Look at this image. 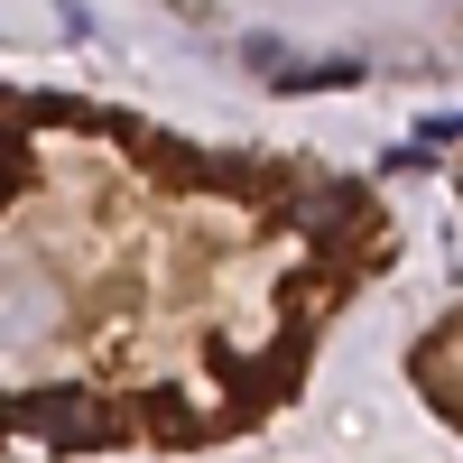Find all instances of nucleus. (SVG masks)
Wrapping results in <instances>:
<instances>
[{
    "mask_svg": "<svg viewBox=\"0 0 463 463\" xmlns=\"http://www.w3.org/2000/svg\"><path fill=\"white\" fill-rule=\"evenodd\" d=\"M19 427H37L56 454H84L111 436V417L93 408V390H47V399H19Z\"/></svg>",
    "mask_w": 463,
    "mask_h": 463,
    "instance_id": "obj_1",
    "label": "nucleus"
}]
</instances>
